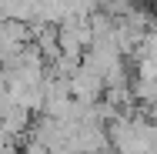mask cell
<instances>
[{
  "label": "cell",
  "mask_w": 157,
  "mask_h": 154,
  "mask_svg": "<svg viewBox=\"0 0 157 154\" xmlns=\"http://www.w3.org/2000/svg\"><path fill=\"white\" fill-rule=\"evenodd\" d=\"M70 91H74L77 101H84V104H97V101L104 97V91H107L104 70H100L94 61H87V57H84L80 67H77V74L70 77Z\"/></svg>",
  "instance_id": "1"
},
{
  "label": "cell",
  "mask_w": 157,
  "mask_h": 154,
  "mask_svg": "<svg viewBox=\"0 0 157 154\" xmlns=\"http://www.w3.org/2000/svg\"><path fill=\"white\" fill-rule=\"evenodd\" d=\"M0 154H24V151H20L17 141H10V144H0Z\"/></svg>",
  "instance_id": "2"
}]
</instances>
